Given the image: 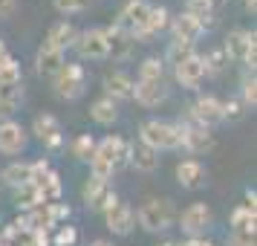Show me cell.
<instances>
[{
	"instance_id": "1",
	"label": "cell",
	"mask_w": 257,
	"mask_h": 246,
	"mask_svg": "<svg viewBox=\"0 0 257 246\" xmlns=\"http://www.w3.org/2000/svg\"><path fill=\"white\" fill-rule=\"evenodd\" d=\"M174 217H176V211H174V203L171 200H159V197H153V200H145L139 206V211H136V220H139V226L145 229V232H151V234H159V232H168L171 226H174Z\"/></svg>"
},
{
	"instance_id": "2",
	"label": "cell",
	"mask_w": 257,
	"mask_h": 246,
	"mask_svg": "<svg viewBox=\"0 0 257 246\" xmlns=\"http://www.w3.org/2000/svg\"><path fill=\"white\" fill-rule=\"evenodd\" d=\"M142 145L153 151H176L179 148V125L176 122H162V119H148L139 128Z\"/></svg>"
},
{
	"instance_id": "3",
	"label": "cell",
	"mask_w": 257,
	"mask_h": 246,
	"mask_svg": "<svg viewBox=\"0 0 257 246\" xmlns=\"http://www.w3.org/2000/svg\"><path fill=\"white\" fill-rule=\"evenodd\" d=\"M222 49L228 61H237L248 70L257 67V32L254 29H231L225 41H222Z\"/></svg>"
},
{
	"instance_id": "4",
	"label": "cell",
	"mask_w": 257,
	"mask_h": 246,
	"mask_svg": "<svg viewBox=\"0 0 257 246\" xmlns=\"http://www.w3.org/2000/svg\"><path fill=\"white\" fill-rule=\"evenodd\" d=\"M148 12H151V3L148 0H127L121 6V15H118L116 24L121 29H127L133 41H142V44H151V35L145 32V24H148Z\"/></svg>"
},
{
	"instance_id": "5",
	"label": "cell",
	"mask_w": 257,
	"mask_h": 246,
	"mask_svg": "<svg viewBox=\"0 0 257 246\" xmlns=\"http://www.w3.org/2000/svg\"><path fill=\"white\" fill-rule=\"evenodd\" d=\"M84 90H87V72H84L81 64H75V61H67L61 72L55 75V93L61 99H67V102H75V99H81Z\"/></svg>"
},
{
	"instance_id": "6",
	"label": "cell",
	"mask_w": 257,
	"mask_h": 246,
	"mask_svg": "<svg viewBox=\"0 0 257 246\" xmlns=\"http://www.w3.org/2000/svg\"><path fill=\"white\" fill-rule=\"evenodd\" d=\"M211 226H214V211L208 203H191L182 214H179V229L188 237H205Z\"/></svg>"
},
{
	"instance_id": "7",
	"label": "cell",
	"mask_w": 257,
	"mask_h": 246,
	"mask_svg": "<svg viewBox=\"0 0 257 246\" xmlns=\"http://www.w3.org/2000/svg\"><path fill=\"white\" fill-rule=\"evenodd\" d=\"M179 125V148L188 153H208L214 148V133L194 122H176Z\"/></svg>"
},
{
	"instance_id": "8",
	"label": "cell",
	"mask_w": 257,
	"mask_h": 246,
	"mask_svg": "<svg viewBox=\"0 0 257 246\" xmlns=\"http://www.w3.org/2000/svg\"><path fill=\"white\" fill-rule=\"evenodd\" d=\"M188 122L202 125V128H214L222 122V102L217 96H199L194 105L188 107Z\"/></svg>"
},
{
	"instance_id": "9",
	"label": "cell",
	"mask_w": 257,
	"mask_h": 246,
	"mask_svg": "<svg viewBox=\"0 0 257 246\" xmlns=\"http://www.w3.org/2000/svg\"><path fill=\"white\" fill-rule=\"evenodd\" d=\"M81 197H84V203H87V209L98 211V214H104L113 203H118L116 191L110 188V183H101V180H95V177H90V180L84 183Z\"/></svg>"
},
{
	"instance_id": "10",
	"label": "cell",
	"mask_w": 257,
	"mask_h": 246,
	"mask_svg": "<svg viewBox=\"0 0 257 246\" xmlns=\"http://www.w3.org/2000/svg\"><path fill=\"white\" fill-rule=\"evenodd\" d=\"M101 32H104V41H107V58L127 61L133 55L136 41H133V35H130L127 29H121L118 24H113V26H104Z\"/></svg>"
},
{
	"instance_id": "11",
	"label": "cell",
	"mask_w": 257,
	"mask_h": 246,
	"mask_svg": "<svg viewBox=\"0 0 257 246\" xmlns=\"http://www.w3.org/2000/svg\"><path fill=\"white\" fill-rule=\"evenodd\" d=\"M72 49L78 52V58H90V61H104L107 58V41H104V32L101 29H84L78 32Z\"/></svg>"
},
{
	"instance_id": "12",
	"label": "cell",
	"mask_w": 257,
	"mask_h": 246,
	"mask_svg": "<svg viewBox=\"0 0 257 246\" xmlns=\"http://www.w3.org/2000/svg\"><path fill=\"white\" fill-rule=\"evenodd\" d=\"M93 156L110 162L118 171V168H121V165H127V159H130V142L110 133V136H104L101 142H95V153H93Z\"/></svg>"
},
{
	"instance_id": "13",
	"label": "cell",
	"mask_w": 257,
	"mask_h": 246,
	"mask_svg": "<svg viewBox=\"0 0 257 246\" xmlns=\"http://www.w3.org/2000/svg\"><path fill=\"white\" fill-rule=\"evenodd\" d=\"M101 84H104V96L107 99H113V102H130L133 99V75L124 70H110L104 72V78H101Z\"/></svg>"
},
{
	"instance_id": "14",
	"label": "cell",
	"mask_w": 257,
	"mask_h": 246,
	"mask_svg": "<svg viewBox=\"0 0 257 246\" xmlns=\"http://www.w3.org/2000/svg\"><path fill=\"white\" fill-rule=\"evenodd\" d=\"M104 220H107V229L113 234H130L133 232V226H136V211L130 209V203H113L110 209L104 211Z\"/></svg>"
},
{
	"instance_id": "15",
	"label": "cell",
	"mask_w": 257,
	"mask_h": 246,
	"mask_svg": "<svg viewBox=\"0 0 257 246\" xmlns=\"http://www.w3.org/2000/svg\"><path fill=\"white\" fill-rule=\"evenodd\" d=\"M174 78L182 84L185 90H197L199 84H202V78H205V64H202V55H191V58L174 64Z\"/></svg>"
},
{
	"instance_id": "16",
	"label": "cell",
	"mask_w": 257,
	"mask_h": 246,
	"mask_svg": "<svg viewBox=\"0 0 257 246\" xmlns=\"http://www.w3.org/2000/svg\"><path fill=\"white\" fill-rule=\"evenodd\" d=\"M32 133H35L47 148H52V151L64 145V130H61V122L52 116V113H41V116H35V122H32Z\"/></svg>"
},
{
	"instance_id": "17",
	"label": "cell",
	"mask_w": 257,
	"mask_h": 246,
	"mask_svg": "<svg viewBox=\"0 0 257 246\" xmlns=\"http://www.w3.org/2000/svg\"><path fill=\"white\" fill-rule=\"evenodd\" d=\"M26 148V130L21 122H12V119H6V122H0V153H21Z\"/></svg>"
},
{
	"instance_id": "18",
	"label": "cell",
	"mask_w": 257,
	"mask_h": 246,
	"mask_svg": "<svg viewBox=\"0 0 257 246\" xmlns=\"http://www.w3.org/2000/svg\"><path fill=\"white\" fill-rule=\"evenodd\" d=\"M168 26H171V32H174V41H185V44H194V47H197L199 38L205 35V26L199 24L197 18H191L188 12L174 18Z\"/></svg>"
},
{
	"instance_id": "19",
	"label": "cell",
	"mask_w": 257,
	"mask_h": 246,
	"mask_svg": "<svg viewBox=\"0 0 257 246\" xmlns=\"http://www.w3.org/2000/svg\"><path fill=\"white\" fill-rule=\"evenodd\" d=\"M133 99L142 107H159L168 99V87H165V81H136L133 84Z\"/></svg>"
},
{
	"instance_id": "20",
	"label": "cell",
	"mask_w": 257,
	"mask_h": 246,
	"mask_svg": "<svg viewBox=\"0 0 257 246\" xmlns=\"http://www.w3.org/2000/svg\"><path fill=\"white\" fill-rule=\"evenodd\" d=\"M67 64V52H61V49H52V47H44L38 49L35 55V70L38 75H47V78H55L61 72V67Z\"/></svg>"
},
{
	"instance_id": "21",
	"label": "cell",
	"mask_w": 257,
	"mask_h": 246,
	"mask_svg": "<svg viewBox=\"0 0 257 246\" xmlns=\"http://www.w3.org/2000/svg\"><path fill=\"white\" fill-rule=\"evenodd\" d=\"M75 38H78V29L70 24V21H58V24H52L49 26V32H47V47L52 49H61V52H67V49L75 44Z\"/></svg>"
},
{
	"instance_id": "22",
	"label": "cell",
	"mask_w": 257,
	"mask_h": 246,
	"mask_svg": "<svg viewBox=\"0 0 257 246\" xmlns=\"http://www.w3.org/2000/svg\"><path fill=\"white\" fill-rule=\"evenodd\" d=\"M176 180L182 188H199L205 183V165L199 159H182L176 165Z\"/></svg>"
},
{
	"instance_id": "23",
	"label": "cell",
	"mask_w": 257,
	"mask_h": 246,
	"mask_svg": "<svg viewBox=\"0 0 257 246\" xmlns=\"http://www.w3.org/2000/svg\"><path fill=\"white\" fill-rule=\"evenodd\" d=\"M136 171H142V174H153L156 168H159V153L153 151V148H148V145H130V159H127Z\"/></svg>"
},
{
	"instance_id": "24",
	"label": "cell",
	"mask_w": 257,
	"mask_h": 246,
	"mask_svg": "<svg viewBox=\"0 0 257 246\" xmlns=\"http://www.w3.org/2000/svg\"><path fill=\"white\" fill-rule=\"evenodd\" d=\"M18 223L24 226L26 232H49L55 223H52V214H49V209H47V203L44 206H38V209H32V211H24L21 217H18Z\"/></svg>"
},
{
	"instance_id": "25",
	"label": "cell",
	"mask_w": 257,
	"mask_h": 246,
	"mask_svg": "<svg viewBox=\"0 0 257 246\" xmlns=\"http://www.w3.org/2000/svg\"><path fill=\"white\" fill-rule=\"evenodd\" d=\"M15 206L21 211H32L38 209V206H44V194H41V188L29 180V183H24V186L15 188Z\"/></svg>"
},
{
	"instance_id": "26",
	"label": "cell",
	"mask_w": 257,
	"mask_h": 246,
	"mask_svg": "<svg viewBox=\"0 0 257 246\" xmlns=\"http://www.w3.org/2000/svg\"><path fill=\"white\" fill-rule=\"evenodd\" d=\"M21 99H24V87H21V84H3V87H0V119H3V122L18 110Z\"/></svg>"
},
{
	"instance_id": "27",
	"label": "cell",
	"mask_w": 257,
	"mask_h": 246,
	"mask_svg": "<svg viewBox=\"0 0 257 246\" xmlns=\"http://www.w3.org/2000/svg\"><path fill=\"white\" fill-rule=\"evenodd\" d=\"M90 116H93L95 125H113L118 119V107H116L113 99L101 96V99H95L93 105H90Z\"/></svg>"
},
{
	"instance_id": "28",
	"label": "cell",
	"mask_w": 257,
	"mask_h": 246,
	"mask_svg": "<svg viewBox=\"0 0 257 246\" xmlns=\"http://www.w3.org/2000/svg\"><path fill=\"white\" fill-rule=\"evenodd\" d=\"M38 188H41V194H44V203H58L61 200V177L58 171H52L49 168L44 177H38V180H32Z\"/></svg>"
},
{
	"instance_id": "29",
	"label": "cell",
	"mask_w": 257,
	"mask_h": 246,
	"mask_svg": "<svg viewBox=\"0 0 257 246\" xmlns=\"http://www.w3.org/2000/svg\"><path fill=\"white\" fill-rule=\"evenodd\" d=\"M0 180L6 183V186H24V183H29L32 180V165L29 162H12V165H6L3 171H0Z\"/></svg>"
},
{
	"instance_id": "30",
	"label": "cell",
	"mask_w": 257,
	"mask_h": 246,
	"mask_svg": "<svg viewBox=\"0 0 257 246\" xmlns=\"http://www.w3.org/2000/svg\"><path fill=\"white\" fill-rule=\"evenodd\" d=\"M257 229V209H248V206H237L231 211V232H251Z\"/></svg>"
},
{
	"instance_id": "31",
	"label": "cell",
	"mask_w": 257,
	"mask_h": 246,
	"mask_svg": "<svg viewBox=\"0 0 257 246\" xmlns=\"http://www.w3.org/2000/svg\"><path fill=\"white\" fill-rule=\"evenodd\" d=\"M136 81H165V61L151 55L139 64V78Z\"/></svg>"
},
{
	"instance_id": "32",
	"label": "cell",
	"mask_w": 257,
	"mask_h": 246,
	"mask_svg": "<svg viewBox=\"0 0 257 246\" xmlns=\"http://www.w3.org/2000/svg\"><path fill=\"white\" fill-rule=\"evenodd\" d=\"M214 9H217V6H214V3H208V0H188V9H185V12L191 15V18H197L199 24L208 29V26H214Z\"/></svg>"
},
{
	"instance_id": "33",
	"label": "cell",
	"mask_w": 257,
	"mask_h": 246,
	"mask_svg": "<svg viewBox=\"0 0 257 246\" xmlns=\"http://www.w3.org/2000/svg\"><path fill=\"white\" fill-rule=\"evenodd\" d=\"M168 24H171L168 9H165V6H151V12H148V24H145V32L153 38V35H159L162 29H168Z\"/></svg>"
},
{
	"instance_id": "34",
	"label": "cell",
	"mask_w": 257,
	"mask_h": 246,
	"mask_svg": "<svg viewBox=\"0 0 257 246\" xmlns=\"http://www.w3.org/2000/svg\"><path fill=\"white\" fill-rule=\"evenodd\" d=\"M0 243H6V246H26V243H29V232L15 220V223H9V226L0 232Z\"/></svg>"
},
{
	"instance_id": "35",
	"label": "cell",
	"mask_w": 257,
	"mask_h": 246,
	"mask_svg": "<svg viewBox=\"0 0 257 246\" xmlns=\"http://www.w3.org/2000/svg\"><path fill=\"white\" fill-rule=\"evenodd\" d=\"M202 64H205V75H220V72L228 67V55H225L222 47H214L208 55L202 58Z\"/></svg>"
},
{
	"instance_id": "36",
	"label": "cell",
	"mask_w": 257,
	"mask_h": 246,
	"mask_svg": "<svg viewBox=\"0 0 257 246\" xmlns=\"http://www.w3.org/2000/svg\"><path fill=\"white\" fill-rule=\"evenodd\" d=\"M95 153V139L90 133H81V136H75L72 139V156L75 159H81V162H90Z\"/></svg>"
},
{
	"instance_id": "37",
	"label": "cell",
	"mask_w": 257,
	"mask_h": 246,
	"mask_svg": "<svg viewBox=\"0 0 257 246\" xmlns=\"http://www.w3.org/2000/svg\"><path fill=\"white\" fill-rule=\"evenodd\" d=\"M191 55H197L194 44H185V41H171V44H168V55H165V58L171 61V64H179V61L191 58Z\"/></svg>"
},
{
	"instance_id": "38",
	"label": "cell",
	"mask_w": 257,
	"mask_h": 246,
	"mask_svg": "<svg viewBox=\"0 0 257 246\" xmlns=\"http://www.w3.org/2000/svg\"><path fill=\"white\" fill-rule=\"evenodd\" d=\"M21 78H24V75H21V64L15 58H9L0 67V87H3V84H21Z\"/></svg>"
},
{
	"instance_id": "39",
	"label": "cell",
	"mask_w": 257,
	"mask_h": 246,
	"mask_svg": "<svg viewBox=\"0 0 257 246\" xmlns=\"http://www.w3.org/2000/svg\"><path fill=\"white\" fill-rule=\"evenodd\" d=\"M240 102L245 105V110H254L257 107V78L254 75H245L243 78V96H240Z\"/></svg>"
},
{
	"instance_id": "40",
	"label": "cell",
	"mask_w": 257,
	"mask_h": 246,
	"mask_svg": "<svg viewBox=\"0 0 257 246\" xmlns=\"http://www.w3.org/2000/svg\"><path fill=\"white\" fill-rule=\"evenodd\" d=\"M245 116V105L240 99H228L222 102V122H240Z\"/></svg>"
},
{
	"instance_id": "41",
	"label": "cell",
	"mask_w": 257,
	"mask_h": 246,
	"mask_svg": "<svg viewBox=\"0 0 257 246\" xmlns=\"http://www.w3.org/2000/svg\"><path fill=\"white\" fill-rule=\"evenodd\" d=\"M90 174H93L95 180H101V183H110L113 174H116V168H113L110 162H104V159L93 156V159H90Z\"/></svg>"
},
{
	"instance_id": "42",
	"label": "cell",
	"mask_w": 257,
	"mask_h": 246,
	"mask_svg": "<svg viewBox=\"0 0 257 246\" xmlns=\"http://www.w3.org/2000/svg\"><path fill=\"white\" fill-rule=\"evenodd\" d=\"M87 3H90V0H52V6H55L61 15H78V12L87 9Z\"/></svg>"
},
{
	"instance_id": "43",
	"label": "cell",
	"mask_w": 257,
	"mask_h": 246,
	"mask_svg": "<svg viewBox=\"0 0 257 246\" xmlns=\"http://www.w3.org/2000/svg\"><path fill=\"white\" fill-rule=\"evenodd\" d=\"M75 240H78V229L64 223V226H58V234H55L52 243L55 246H75Z\"/></svg>"
},
{
	"instance_id": "44",
	"label": "cell",
	"mask_w": 257,
	"mask_h": 246,
	"mask_svg": "<svg viewBox=\"0 0 257 246\" xmlns=\"http://www.w3.org/2000/svg\"><path fill=\"white\" fill-rule=\"evenodd\" d=\"M225 246H257V237L251 232H231L225 237Z\"/></svg>"
},
{
	"instance_id": "45",
	"label": "cell",
	"mask_w": 257,
	"mask_h": 246,
	"mask_svg": "<svg viewBox=\"0 0 257 246\" xmlns=\"http://www.w3.org/2000/svg\"><path fill=\"white\" fill-rule=\"evenodd\" d=\"M47 209H49V214H52V223L58 226V223H64L67 217H70V206L67 203H47Z\"/></svg>"
},
{
	"instance_id": "46",
	"label": "cell",
	"mask_w": 257,
	"mask_h": 246,
	"mask_svg": "<svg viewBox=\"0 0 257 246\" xmlns=\"http://www.w3.org/2000/svg\"><path fill=\"white\" fill-rule=\"evenodd\" d=\"M26 246H49V234L47 232H29V243Z\"/></svg>"
},
{
	"instance_id": "47",
	"label": "cell",
	"mask_w": 257,
	"mask_h": 246,
	"mask_svg": "<svg viewBox=\"0 0 257 246\" xmlns=\"http://www.w3.org/2000/svg\"><path fill=\"white\" fill-rule=\"evenodd\" d=\"M32 165V180H38V177H44L49 171V162L47 159H35V162H29Z\"/></svg>"
},
{
	"instance_id": "48",
	"label": "cell",
	"mask_w": 257,
	"mask_h": 246,
	"mask_svg": "<svg viewBox=\"0 0 257 246\" xmlns=\"http://www.w3.org/2000/svg\"><path fill=\"white\" fill-rule=\"evenodd\" d=\"M18 9V0H0V18H12Z\"/></svg>"
},
{
	"instance_id": "49",
	"label": "cell",
	"mask_w": 257,
	"mask_h": 246,
	"mask_svg": "<svg viewBox=\"0 0 257 246\" xmlns=\"http://www.w3.org/2000/svg\"><path fill=\"white\" fill-rule=\"evenodd\" d=\"M179 246H214L208 237H188V240H179Z\"/></svg>"
},
{
	"instance_id": "50",
	"label": "cell",
	"mask_w": 257,
	"mask_h": 246,
	"mask_svg": "<svg viewBox=\"0 0 257 246\" xmlns=\"http://www.w3.org/2000/svg\"><path fill=\"white\" fill-rule=\"evenodd\" d=\"M9 58H12V52H9V49H6V44L0 41V67H3V64H6Z\"/></svg>"
},
{
	"instance_id": "51",
	"label": "cell",
	"mask_w": 257,
	"mask_h": 246,
	"mask_svg": "<svg viewBox=\"0 0 257 246\" xmlns=\"http://www.w3.org/2000/svg\"><path fill=\"white\" fill-rule=\"evenodd\" d=\"M243 6L248 9V12H254V9H257V0H243Z\"/></svg>"
},
{
	"instance_id": "52",
	"label": "cell",
	"mask_w": 257,
	"mask_h": 246,
	"mask_svg": "<svg viewBox=\"0 0 257 246\" xmlns=\"http://www.w3.org/2000/svg\"><path fill=\"white\" fill-rule=\"evenodd\" d=\"M90 246H113V243H110V240H93Z\"/></svg>"
},
{
	"instance_id": "53",
	"label": "cell",
	"mask_w": 257,
	"mask_h": 246,
	"mask_svg": "<svg viewBox=\"0 0 257 246\" xmlns=\"http://www.w3.org/2000/svg\"><path fill=\"white\" fill-rule=\"evenodd\" d=\"M159 246H179V240H162Z\"/></svg>"
},
{
	"instance_id": "54",
	"label": "cell",
	"mask_w": 257,
	"mask_h": 246,
	"mask_svg": "<svg viewBox=\"0 0 257 246\" xmlns=\"http://www.w3.org/2000/svg\"><path fill=\"white\" fill-rule=\"evenodd\" d=\"M0 246H6V243H0Z\"/></svg>"
}]
</instances>
